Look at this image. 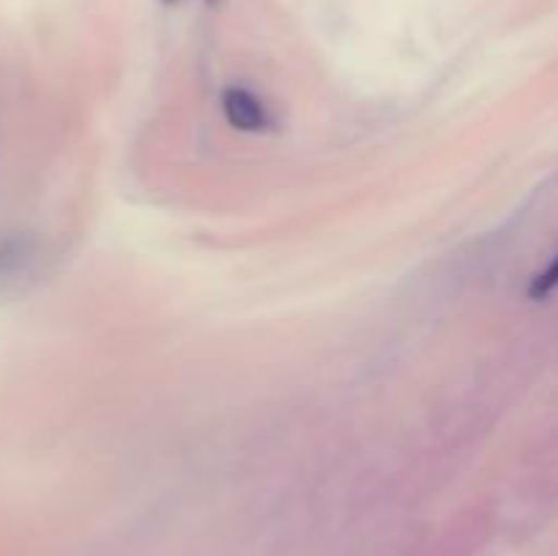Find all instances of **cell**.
Segmentation results:
<instances>
[{
  "label": "cell",
  "instance_id": "cell-1",
  "mask_svg": "<svg viewBox=\"0 0 558 556\" xmlns=\"http://www.w3.org/2000/svg\"><path fill=\"white\" fill-rule=\"evenodd\" d=\"M221 112L232 129L245 134H259L272 125V114L267 112L265 101L248 90V87H227L221 93Z\"/></svg>",
  "mask_w": 558,
  "mask_h": 556
},
{
  "label": "cell",
  "instance_id": "cell-2",
  "mask_svg": "<svg viewBox=\"0 0 558 556\" xmlns=\"http://www.w3.org/2000/svg\"><path fill=\"white\" fill-rule=\"evenodd\" d=\"M33 243L27 238H5L0 240V283L14 281L16 276L31 267L33 262Z\"/></svg>",
  "mask_w": 558,
  "mask_h": 556
},
{
  "label": "cell",
  "instance_id": "cell-3",
  "mask_svg": "<svg viewBox=\"0 0 558 556\" xmlns=\"http://www.w3.org/2000/svg\"><path fill=\"white\" fill-rule=\"evenodd\" d=\"M554 289H558V256H556L554 262H550L548 270L539 273V276L534 278V283H532V289H529V294H532L534 300H543V298H548V294L554 292Z\"/></svg>",
  "mask_w": 558,
  "mask_h": 556
},
{
  "label": "cell",
  "instance_id": "cell-4",
  "mask_svg": "<svg viewBox=\"0 0 558 556\" xmlns=\"http://www.w3.org/2000/svg\"><path fill=\"white\" fill-rule=\"evenodd\" d=\"M161 3H167V5H178L180 0H161Z\"/></svg>",
  "mask_w": 558,
  "mask_h": 556
},
{
  "label": "cell",
  "instance_id": "cell-5",
  "mask_svg": "<svg viewBox=\"0 0 558 556\" xmlns=\"http://www.w3.org/2000/svg\"><path fill=\"white\" fill-rule=\"evenodd\" d=\"M205 3H218V0H205Z\"/></svg>",
  "mask_w": 558,
  "mask_h": 556
}]
</instances>
